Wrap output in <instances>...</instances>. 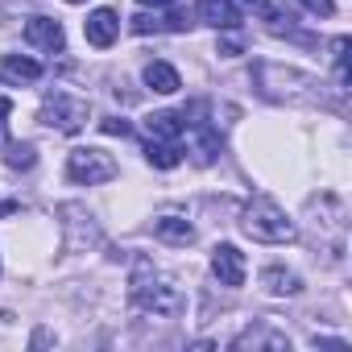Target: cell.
Listing matches in <instances>:
<instances>
[{
	"instance_id": "1",
	"label": "cell",
	"mask_w": 352,
	"mask_h": 352,
	"mask_svg": "<svg viewBox=\"0 0 352 352\" xmlns=\"http://www.w3.org/2000/svg\"><path fill=\"white\" fill-rule=\"evenodd\" d=\"M129 298L137 311L153 315V319H179L187 311V294L179 286V278L149 265V261H137L133 265V278H129Z\"/></svg>"
},
{
	"instance_id": "2",
	"label": "cell",
	"mask_w": 352,
	"mask_h": 352,
	"mask_svg": "<svg viewBox=\"0 0 352 352\" xmlns=\"http://www.w3.org/2000/svg\"><path fill=\"white\" fill-rule=\"evenodd\" d=\"M253 75H257V87H261L265 100H278V104H315V100H323V83L307 71L278 67V63H257Z\"/></svg>"
},
{
	"instance_id": "3",
	"label": "cell",
	"mask_w": 352,
	"mask_h": 352,
	"mask_svg": "<svg viewBox=\"0 0 352 352\" xmlns=\"http://www.w3.org/2000/svg\"><path fill=\"white\" fill-rule=\"evenodd\" d=\"M241 228H245L253 241H261V245H290V241L298 236L294 224H290V216H286L270 195H253V199L245 204Z\"/></svg>"
},
{
	"instance_id": "4",
	"label": "cell",
	"mask_w": 352,
	"mask_h": 352,
	"mask_svg": "<svg viewBox=\"0 0 352 352\" xmlns=\"http://www.w3.org/2000/svg\"><path fill=\"white\" fill-rule=\"evenodd\" d=\"M120 174L116 157L108 149H96V145H83V149H71L67 157V179L71 183H83V187H100V183H112Z\"/></svg>"
},
{
	"instance_id": "5",
	"label": "cell",
	"mask_w": 352,
	"mask_h": 352,
	"mask_svg": "<svg viewBox=\"0 0 352 352\" xmlns=\"http://www.w3.org/2000/svg\"><path fill=\"white\" fill-rule=\"evenodd\" d=\"M38 120H42L46 129H58V133H79V129L87 124V104H83L79 96L54 91V96H46Z\"/></svg>"
},
{
	"instance_id": "6",
	"label": "cell",
	"mask_w": 352,
	"mask_h": 352,
	"mask_svg": "<svg viewBox=\"0 0 352 352\" xmlns=\"http://www.w3.org/2000/svg\"><path fill=\"white\" fill-rule=\"evenodd\" d=\"M212 274L220 278V286H245V274H249V261L236 245H216L212 249Z\"/></svg>"
},
{
	"instance_id": "7",
	"label": "cell",
	"mask_w": 352,
	"mask_h": 352,
	"mask_svg": "<svg viewBox=\"0 0 352 352\" xmlns=\"http://www.w3.org/2000/svg\"><path fill=\"white\" fill-rule=\"evenodd\" d=\"M195 13L212 30H236V21H241L236 0H195Z\"/></svg>"
},
{
	"instance_id": "8",
	"label": "cell",
	"mask_w": 352,
	"mask_h": 352,
	"mask_svg": "<svg viewBox=\"0 0 352 352\" xmlns=\"http://www.w3.org/2000/svg\"><path fill=\"white\" fill-rule=\"evenodd\" d=\"M25 42L38 46V50H63L67 34H63V25L54 17H30L25 21Z\"/></svg>"
},
{
	"instance_id": "9",
	"label": "cell",
	"mask_w": 352,
	"mask_h": 352,
	"mask_svg": "<svg viewBox=\"0 0 352 352\" xmlns=\"http://www.w3.org/2000/svg\"><path fill=\"white\" fill-rule=\"evenodd\" d=\"M83 34H87V42H91V46L108 50V46L116 42V34H120V21H116V13H112V9H96V13L83 21Z\"/></svg>"
},
{
	"instance_id": "10",
	"label": "cell",
	"mask_w": 352,
	"mask_h": 352,
	"mask_svg": "<svg viewBox=\"0 0 352 352\" xmlns=\"http://www.w3.org/2000/svg\"><path fill=\"white\" fill-rule=\"evenodd\" d=\"M220 153V133L208 120H191V157L195 166H212Z\"/></svg>"
},
{
	"instance_id": "11",
	"label": "cell",
	"mask_w": 352,
	"mask_h": 352,
	"mask_svg": "<svg viewBox=\"0 0 352 352\" xmlns=\"http://www.w3.org/2000/svg\"><path fill=\"white\" fill-rule=\"evenodd\" d=\"M153 236L166 241V245H191V241H195V228H191L183 216H170V212H166V216L153 220Z\"/></svg>"
},
{
	"instance_id": "12",
	"label": "cell",
	"mask_w": 352,
	"mask_h": 352,
	"mask_svg": "<svg viewBox=\"0 0 352 352\" xmlns=\"http://www.w3.org/2000/svg\"><path fill=\"white\" fill-rule=\"evenodd\" d=\"M232 348H270V352H286L290 340H286L282 331H274V327H249V331H241V336L232 340Z\"/></svg>"
},
{
	"instance_id": "13",
	"label": "cell",
	"mask_w": 352,
	"mask_h": 352,
	"mask_svg": "<svg viewBox=\"0 0 352 352\" xmlns=\"http://www.w3.org/2000/svg\"><path fill=\"white\" fill-rule=\"evenodd\" d=\"M0 75H5V83H13V87H21V83H38V79H42V63L21 58V54H9L5 63H0Z\"/></svg>"
},
{
	"instance_id": "14",
	"label": "cell",
	"mask_w": 352,
	"mask_h": 352,
	"mask_svg": "<svg viewBox=\"0 0 352 352\" xmlns=\"http://www.w3.org/2000/svg\"><path fill=\"white\" fill-rule=\"evenodd\" d=\"M261 286H265V294H278V298H286V294H298V290H302V278H298L294 270L270 265V270H261Z\"/></svg>"
},
{
	"instance_id": "15",
	"label": "cell",
	"mask_w": 352,
	"mask_h": 352,
	"mask_svg": "<svg viewBox=\"0 0 352 352\" xmlns=\"http://www.w3.org/2000/svg\"><path fill=\"white\" fill-rule=\"evenodd\" d=\"M145 83H149V91H157V96H174L183 87V75L174 71L170 63H149L145 67Z\"/></svg>"
},
{
	"instance_id": "16",
	"label": "cell",
	"mask_w": 352,
	"mask_h": 352,
	"mask_svg": "<svg viewBox=\"0 0 352 352\" xmlns=\"http://www.w3.org/2000/svg\"><path fill=\"white\" fill-rule=\"evenodd\" d=\"M145 129H149L153 141H179L183 137V116L179 112H153V116H145Z\"/></svg>"
},
{
	"instance_id": "17",
	"label": "cell",
	"mask_w": 352,
	"mask_h": 352,
	"mask_svg": "<svg viewBox=\"0 0 352 352\" xmlns=\"http://www.w3.org/2000/svg\"><path fill=\"white\" fill-rule=\"evenodd\" d=\"M145 157H149V166H157V170H174V166L183 162V149H179V141H153V137H149Z\"/></svg>"
},
{
	"instance_id": "18",
	"label": "cell",
	"mask_w": 352,
	"mask_h": 352,
	"mask_svg": "<svg viewBox=\"0 0 352 352\" xmlns=\"http://www.w3.org/2000/svg\"><path fill=\"white\" fill-rule=\"evenodd\" d=\"M13 170H30L34 162H38V153H34V145L30 141H9V157H5Z\"/></svg>"
},
{
	"instance_id": "19",
	"label": "cell",
	"mask_w": 352,
	"mask_h": 352,
	"mask_svg": "<svg viewBox=\"0 0 352 352\" xmlns=\"http://www.w3.org/2000/svg\"><path fill=\"white\" fill-rule=\"evenodd\" d=\"M298 5H302L307 13H315V17H331V13H336V0H298Z\"/></svg>"
},
{
	"instance_id": "20",
	"label": "cell",
	"mask_w": 352,
	"mask_h": 352,
	"mask_svg": "<svg viewBox=\"0 0 352 352\" xmlns=\"http://www.w3.org/2000/svg\"><path fill=\"white\" fill-rule=\"evenodd\" d=\"M100 129H104V133H112V137H129V133H133V129H129V120H120V116L100 120Z\"/></svg>"
},
{
	"instance_id": "21",
	"label": "cell",
	"mask_w": 352,
	"mask_h": 352,
	"mask_svg": "<svg viewBox=\"0 0 352 352\" xmlns=\"http://www.w3.org/2000/svg\"><path fill=\"white\" fill-rule=\"evenodd\" d=\"M241 50H245V38H241V34H228V38L220 42V54H241Z\"/></svg>"
},
{
	"instance_id": "22",
	"label": "cell",
	"mask_w": 352,
	"mask_h": 352,
	"mask_svg": "<svg viewBox=\"0 0 352 352\" xmlns=\"http://www.w3.org/2000/svg\"><path fill=\"white\" fill-rule=\"evenodd\" d=\"M149 30H157V21H153L149 13H137V17H133V34H149Z\"/></svg>"
},
{
	"instance_id": "23",
	"label": "cell",
	"mask_w": 352,
	"mask_h": 352,
	"mask_svg": "<svg viewBox=\"0 0 352 352\" xmlns=\"http://www.w3.org/2000/svg\"><path fill=\"white\" fill-rule=\"evenodd\" d=\"M241 9H249V13H270V0H236Z\"/></svg>"
},
{
	"instance_id": "24",
	"label": "cell",
	"mask_w": 352,
	"mask_h": 352,
	"mask_svg": "<svg viewBox=\"0 0 352 352\" xmlns=\"http://www.w3.org/2000/svg\"><path fill=\"white\" fill-rule=\"evenodd\" d=\"M166 25H170V30H187V13H170Z\"/></svg>"
},
{
	"instance_id": "25",
	"label": "cell",
	"mask_w": 352,
	"mask_h": 352,
	"mask_svg": "<svg viewBox=\"0 0 352 352\" xmlns=\"http://www.w3.org/2000/svg\"><path fill=\"white\" fill-rule=\"evenodd\" d=\"M141 5H149V9H166V5H174V0H141Z\"/></svg>"
},
{
	"instance_id": "26",
	"label": "cell",
	"mask_w": 352,
	"mask_h": 352,
	"mask_svg": "<svg viewBox=\"0 0 352 352\" xmlns=\"http://www.w3.org/2000/svg\"><path fill=\"white\" fill-rule=\"evenodd\" d=\"M71 5H83V0H71Z\"/></svg>"
}]
</instances>
